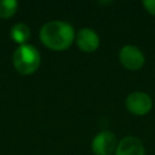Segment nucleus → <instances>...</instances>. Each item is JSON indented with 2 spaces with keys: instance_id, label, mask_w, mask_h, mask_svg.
<instances>
[{
  "instance_id": "1a4fd4ad",
  "label": "nucleus",
  "mask_w": 155,
  "mask_h": 155,
  "mask_svg": "<svg viewBox=\"0 0 155 155\" xmlns=\"http://www.w3.org/2000/svg\"><path fill=\"white\" fill-rule=\"evenodd\" d=\"M18 7V2L16 0H0V18H10L12 17Z\"/></svg>"
},
{
  "instance_id": "6e6552de",
  "label": "nucleus",
  "mask_w": 155,
  "mask_h": 155,
  "mask_svg": "<svg viewBox=\"0 0 155 155\" xmlns=\"http://www.w3.org/2000/svg\"><path fill=\"white\" fill-rule=\"evenodd\" d=\"M11 38L15 42L24 45V42L30 38V29L24 23H17L11 28Z\"/></svg>"
},
{
  "instance_id": "9d476101",
  "label": "nucleus",
  "mask_w": 155,
  "mask_h": 155,
  "mask_svg": "<svg viewBox=\"0 0 155 155\" xmlns=\"http://www.w3.org/2000/svg\"><path fill=\"white\" fill-rule=\"evenodd\" d=\"M142 5L144 6V8L149 13H151V15L155 16V0H144L142 2Z\"/></svg>"
},
{
  "instance_id": "20e7f679",
  "label": "nucleus",
  "mask_w": 155,
  "mask_h": 155,
  "mask_svg": "<svg viewBox=\"0 0 155 155\" xmlns=\"http://www.w3.org/2000/svg\"><path fill=\"white\" fill-rule=\"evenodd\" d=\"M153 107L151 97L142 91L132 92L126 98V108L134 115H145Z\"/></svg>"
},
{
  "instance_id": "f257e3e1",
  "label": "nucleus",
  "mask_w": 155,
  "mask_h": 155,
  "mask_svg": "<svg viewBox=\"0 0 155 155\" xmlns=\"http://www.w3.org/2000/svg\"><path fill=\"white\" fill-rule=\"evenodd\" d=\"M75 35L73 25L64 21H50L40 29L41 42L53 51L67 50L73 44Z\"/></svg>"
},
{
  "instance_id": "423d86ee",
  "label": "nucleus",
  "mask_w": 155,
  "mask_h": 155,
  "mask_svg": "<svg viewBox=\"0 0 155 155\" xmlns=\"http://www.w3.org/2000/svg\"><path fill=\"white\" fill-rule=\"evenodd\" d=\"M78 47L84 52H93L99 46V36L91 28H81L75 35Z\"/></svg>"
},
{
  "instance_id": "7ed1b4c3",
  "label": "nucleus",
  "mask_w": 155,
  "mask_h": 155,
  "mask_svg": "<svg viewBox=\"0 0 155 155\" xmlns=\"http://www.w3.org/2000/svg\"><path fill=\"white\" fill-rule=\"evenodd\" d=\"M121 64L130 70H138L143 67L145 58L143 52L134 45H125L119 52Z\"/></svg>"
},
{
  "instance_id": "39448f33",
  "label": "nucleus",
  "mask_w": 155,
  "mask_h": 155,
  "mask_svg": "<svg viewBox=\"0 0 155 155\" xmlns=\"http://www.w3.org/2000/svg\"><path fill=\"white\" fill-rule=\"evenodd\" d=\"M116 137L111 131H101L92 140V151L96 155H110L116 150Z\"/></svg>"
},
{
  "instance_id": "f03ea898",
  "label": "nucleus",
  "mask_w": 155,
  "mask_h": 155,
  "mask_svg": "<svg viewBox=\"0 0 155 155\" xmlns=\"http://www.w3.org/2000/svg\"><path fill=\"white\" fill-rule=\"evenodd\" d=\"M12 62L16 70L23 75H29L34 73L41 62L40 52L33 45H21L12 56Z\"/></svg>"
},
{
  "instance_id": "0eeeda50",
  "label": "nucleus",
  "mask_w": 155,
  "mask_h": 155,
  "mask_svg": "<svg viewBox=\"0 0 155 155\" xmlns=\"http://www.w3.org/2000/svg\"><path fill=\"white\" fill-rule=\"evenodd\" d=\"M115 155H145V150L139 138L126 136L117 143Z\"/></svg>"
}]
</instances>
